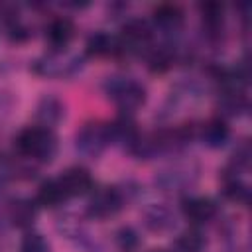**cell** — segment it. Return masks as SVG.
<instances>
[{
    "label": "cell",
    "instance_id": "1",
    "mask_svg": "<svg viewBox=\"0 0 252 252\" xmlns=\"http://www.w3.org/2000/svg\"><path fill=\"white\" fill-rule=\"evenodd\" d=\"M14 146L22 158L37 161V163H49L55 158L57 148H59L55 132L39 124L22 128L14 140Z\"/></svg>",
    "mask_w": 252,
    "mask_h": 252
},
{
    "label": "cell",
    "instance_id": "2",
    "mask_svg": "<svg viewBox=\"0 0 252 252\" xmlns=\"http://www.w3.org/2000/svg\"><path fill=\"white\" fill-rule=\"evenodd\" d=\"M102 89L104 94L114 102V106L128 116L146 102V89L134 77L112 75L104 81Z\"/></svg>",
    "mask_w": 252,
    "mask_h": 252
},
{
    "label": "cell",
    "instance_id": "3",
    "mask_svg": "<svg viewBox=\"0 0 252 252\" xmlns=\"http://www.w3.org/2000/svg\"><path fill=\"white\" fill-rule=\"evenodd\" d=\"M108 146H110V132L106 122L100 120L85 122L75 134V148L83 158L96 159L98 156H102V152Z\"/></svg>",
    "mask_w": 252,
    "mask_h": 252
},
{
    "label": "cell",
    "instance_id": "4",
    "mask_svg": "<svg viewBox=\"0 0 252 252\" xmlns=\"http://www.w3.org/2000/svg\"><path fill=\"white\" fill-rule=\"evenodd\" d=\"M83 67V57L67 51H49L32 63L33 73L41 77H71Z\"/></svg>",
    "mask_w": 252,
    "mask_h": 252
},
{
    "label": "cell",
    "instance_id": "5",
    "mask_svg": "<svg viewBox=\"0 0 252 252\" xmlns=\"http://www.w3.org/2000/svg\"><path fill=\"white\" fill-rule=\"evenodd\" d=\"M152 37H154V28L150 22L142 20V18H132L124 24L122 33L118 37L120 41V53H142V51H150L152 45Z\"/></svg>",
    "mask_w": 252,
    "mask_h": 252
},
{
    "label": "cell",
    "instance_id": "6",
    "mask_svg": "<svg viewBox=\"0 0 252 252\" xmlns=\"http://www.w3.org/2000/svg\"><path fill=\"white\" fill-rule=\"evenodd\" d=\"M124 207V195L118 187L106 185L91 191V199L87 203V215L91 219H108L116 215Z\"/></svg>",
    "mask_w": 252,
    "mask_h": 252
},
{
    "label": "cell",
    "instance_id": "7",
    "mask_svg": "<svg viewBox=\"0 0 252 252\" xmlns=\"http://www.w3.org/2000/svg\"><path fill=\"white\" fill-rule=\"evenodd\" d=\"M57 181H59V185H61V189H63L67 199L87 195V193H91L94 189L93 177H91L89 169H85V167H69L57 177Z\"/></svg>",
    "mask_w": 252,
    "mask_h": 252
},
{
    "label": "cell",
    "instance_id": "8",
    "mask_svg": "<svg viewBox=\"0 0 252 252\" xmlns=\"http://www.w3.org/2000/svg\"><path fill=\"white\" fill-rule=\"evenodd\" d=\"M75 37V24L69 18H53L45 26V43L49 51H67L69 43Z\"/></svg>",
    "mask_w": 252,
    "mask_h": 252
},
{
    "label": "cell",
    "instance_id": "9",
    "mask_svg": "<svg viewBox=\"0 0 252 252\" xmlns=\"http://www.w3.org/2000/svg\"><path fill=\"white\" fill-rule=\"evenodd\" d=\"M108 132H110V144H118V146L126 148L128 152L134 148V144L140 138V132H138L136 124L128 114H122L114 122H110Z\"/></svg>",
    "mask_w": 252,
    "mask_h": 252
},
{
    "label": "cell",
    "instance_id": "10",
    "mask_svg": "<svg viewBox=\"0 0 252 252\" xmlns=\"http://www.w3.org/2000/svg\"><path fill=\"white\" fill-rule=\"evenodd\" d=\"M65 116V104L53 96V94H45L39 102H37V108H35V118L39 122V126H45V128H51L55 124H59Z\"/></svg>",
    "mask_w": 252,
    "mask_h": 252
},
{
    "label": "cell",
    "instance_id": "11",
    "mask_svg": "<svg viewBox=\"0 0 252 252\" xmlns=\"http://www.w3.org/2000/svg\"><path fill=\"white\" fill-rule=\"evenodd\" d=\"M35 203L30 199H14L8 201V211H6V219L18 226V228H30L35 220Z\"/></svg>",
    "mask_w": 252,
    "mask_h": 252
},
{
    "label": "cell",
    "instance_id": "12",
    "mask_svg": "<svg viewBox=\"0 0 252 252\" xmlns=\"http://www.w3.org/2000/svg\"><path fill=\"white\" fill-rule=\"evenodd\" d=\"M154 26L165 33H175L183 26V10L175 4H161L154 10Z\"/></svg>",
    "mask_w": 252,
    "mask_h": 252
},
{
    "label": "cell",
    "instance_id": "13",
    "mask_svg": "<svg viewBox=\"0 0 252 252\" xmlns=\"http://www.w3.org/2000/svg\"><path fill=\"white\" fill-rule=\"evenodd\" d=\"M183 215L191 222H209L217 215V205L207 197H187L183 201Z\"/></svg>",
    "mask_w": 252,
    "mask_h": 252
},
{
    "label": "cell",
    "instance_id": "14",
    "mask_svg": "<svg viewBox=\"0 0 252 252\" xmlns=\"http://www.w3.org/2000/svg\"><path fill=\"white\" fill-rule=\"evenodd\" d=\"M87 53L94 57H106V55H116L120 53V41L116 35L108 32H94L87 39Z\"/></svg>",
    "mask_w": 252,
    "mask_h": 252
},
{
    "label": "cell",
    "instance_id": "15",
    "mask_svg": "<svg viewBox=\"0 0 252 252\" xmlns=\"http://www.w3.org/2000/svg\"><path fill=\"white\" fill-rule=\"evenodd\" d=\"M228 136H230V130H228L226 122L220 120V118H213V120L205 122L201 126V132H199L201 142L205 146H209V148H220V146H224L226 140H228Z\"/></svg>",
    "mask_w": 252,
    "mask_h": 252
},
{
    "label": "cell",
    "instance_id": "16",
    "mask_svg": "<svg viewBox=\"0 0 252 252\" xmlns=\"http://www.w3.org/2000/svg\"><path fill=\"white\" fill-rule=\"evenodd\" d=\"M201 22H203V30L207 32V35L219 37L224 28V8L215 2L201 4Z\"/></svg>",
    "mask_w": 252,
    "mask_h": 252
},
{
    "label": "cell",
    "instance_id": "17",
    "mask_svg": "<svg viewBox=\"0 0 252 252\" xmlns=\"http://www.w3.org/2000/svg\"><path fill=\"white\" fill-rule=\"evenodd\" d=\"M144 222L150 230L165 232L175 224V215L165 205H152L144 213Z\"/></svg>",
    "mask_w": 252,
    "mask_h": 252
},
{
    "label": "cell",
    "instance_id": "18",
    "mask_svg": "<svg viewBox=\"0 0 252 252\" xmlns=\"http://www.w3.org/2000/svg\"><path fill=\"white\" fill-rule=\"evenodd\" d=\"M65 201H69L57 181L55 179H47L39 185L37 189V197H35V205H41V207H47V209H55L59 205H63Z\"/></svg>",
    "mask_w": 252,
    "mask_h": 252
},
{
    "label": "cell",
    "instance_id": "19",
    "mask_svg": "<svg viewBox=\"0 0 252 252\" xmlns=\"http://www.w3.org/2000/svg\"><path fill=\"white\" fill-rule=\"evenodd\" d=\"M158 185L163 189H179L191 183V171L189 167H171L158 175Z\"/></svg>",
    "mask_w": 252,
    "mask_h": 252
},
{
    "label": "cell",
    "instance_id": "20",
    "mask_svg": "<svg viewBox=\"0 0 252 252\" xmlns=\"http://www.w3.org/2000/svg\"><path fill=\"white\" fill-rule=\"evenodd\" d=\"M175 244L181 252H201V248L205 246V238L197 228H189L177 236Z\"/></svg>",
    "mask_w": 252,
    "mask_h": 252
},
{
    "label": "cell",
    "instance_id": "21",
    "mask_svg": "<svg viewBox=\"0 0 252 252\" xmlns=\"http://www.w3.org/2000/svg\"><path fill=\"white\" fill-rule=\"evenodd\" d=\"M20 252H51V244L39 232H28L20 242Z\"/></svg>",
    "mask_w": 252,
    "mask_h": 252
},
{
    "label": "cell",
    "instance_id": "22",
    "mask_svg": "<svg viewBox=\"0 0 252 252\" xmlns=\"http://www.w3.org/2000/svg\"><path fill=\"white\" fill-rule=\"evenodd\" d=\"M116 242H118L120 250H124V252H134V250L138 248V244H140V238H138V234H136L134 228L124 226V228H120V230L116 232Z\"/></svg>",
    "mask_w": 252,
    "mask_h": 252
},
{
    "label": "cell",
    "instance_id": "23",
    "mask_svg": "<svg viewBox=\"0 0 252 252\" xmlns=\"http://www.w3.org/2000/svg\"><path fill=\"white\" fill-rule=\"evenodd\" d=\"M152 252H167V250H152Z\"/></svg>",
    "mask_w": 252,
    "mask_h": 252
}]
</instances>
